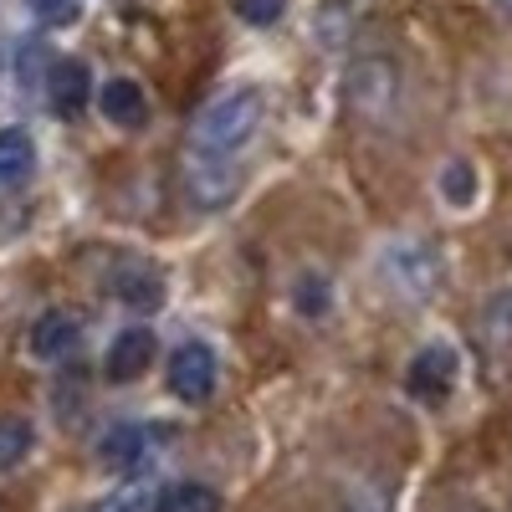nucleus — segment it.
<instances>
[{
    "label": "nucleus",
    "instance_id": "nucleus-17",
    "mask_svg": "<svg viewBox=\"0 0 512 512\" xmlns=\"http://www.w3.org/2000/svg\"><path fill=\"white\" fill-rule=\"evenodd\" d=\"M441 190H446L451 205H466V200H472V164H451L446 175H441Z\"/></svg>",
    "mask_w": 512,
    "mask_h": 512
},
{
    "label": "nucleus",
    "instance_id": "nucleus-7",
    "mask_svg": "<svg viewBox=\"0 0 512 512\" xmlns=\"http://www.w3.org/2000/svg\"><path fill=\"white\" fill-rule=\"evenodd\" d=\"M144 113H149V103H144V88H139L134 77H113L108 88H103V118H108V123L139 128Z\"/></svg>",
    "mask_w": 512,
    "mask_h": 512
},
{
    "label": "nucleus",
    "instance_id": "nucleus-2",
    "mask_svg": "<svg viewBox=\"0 0 512 512\" xmlns=\"http://www.w3.org/2000/svg\"><path fill=\"white\" fill-rule=\"evenodd\" d=\"M384 277L395 282V292L405 297H431V287L441 282V262L420 241H400L384 251Z\"/></svg>",
    "mask_w": 512,
    "mask_h": 512
},
{
    "label": "nucleus",
    "instance_id": "nucleus-18",
    "mask_svg": "<svg viewBox=\"0 0 512 512\" xmlns=\"http://www.w3.org/2000/svg\"><path fill=\"white\" fill-rule=\"evenodd\" d=\"M297 303H303V313H313V308H328L323 277H303V292H297Z\"/></svg>",
    "mask_w": 512,
    "mask_h": 512
},
{
    "label": "nucleus",
    "instance_id": "nucleus-14",
    "mask_svg": "<svg viewBox=\"0 0 512 512\" xmlns=\"http://www.w3.org/2000/svg\"><path fill=\"white\" fill-rule=\"evenodd\" d=\"M26 6L41 26H72L82 16V0H26Z\"/></svg>",
    "mask_w": 512,
    "mask_h": 512
},
{
    "label": "nucleus",
    "instance_id": "nucleus-5",
    "mask_svg": "<svg viewBox=\"0 0 512 512\" xmlns=\"http://www.w3.org/2000/svg\"><path fill=\"white\" fill-rule=\"evenodd\" d=\"M154 451V431L149 425H113V431L98 441V461L108 466V472H134V466H144Z\"/></svg>",
    "mask_w": 512,
    "mask_h": 512
},
{
    "label": "nucleus",
    "instance_id": "nucleus-4",
    "mask_svg": "<svg viewBox=\"0 0 512 512\" xmlns=\"http://www.w3.org/2000/svg\"><path fill=\"white\" fill-rule=\"evenodd\" d=\"M405 384H410V395H420V400H446L451 384H456V349H446V344L420 349L410 374H405Z\"/></svg>",
    "mask_w": 512,
    "mask_h": 512
},
{
    "label": "nucleus",
    "instance_id": "nucleus-10",
    "mask_svg": "<svg viewBox=\"0 0 512 512\" xmlns=\"http://www.w3.org/2000/svg\"><path fill=\"white\" fill-rule=\"evenodd\" d=\"M77 344V318L72 313H47L31 328V354L36 359H62Z\"/></svg>",
    "mask_w": 512,
    "mask_h": 512
},
{
    "label": "nucleus",
    "instance_id": "nucleus-13",
    "mask_svg": "<svg viewBox=\"0 0 512 512\" xmlns=\"http://www.w3.org/2000/svg\"><path fill=\"white\" fill-rule=\"evenodd\" d=\"M26 451H31V425L0 420V472H6V466H16Z\"/></svg>",
    "mask_w": 512,
    "mask_h": 512
},
{
    "label": "nucleus",
    "instance_id": "nucleus-9",
    "mask_svg": "<svg viewBox=\"0 0 512 512\" xmlns=\"http://www.w3.org/2000/svg\"><path fill=\"white\" fill-rule=\"evenodd\" d=\"M36 164V144L26 128H0V185H21Z\"/></svg>",
    "mask_w": 512,
    "mask_h": 512
},
{
    "label": "nucleus",
    "instance_id": "nucleus-15",
    "mask_svg": "<svg viewBox=\"0 0 512 512\" xmlns=\"http://www.w3.org/2000/svg\"><path fill=\"white\" fill-rule=\"evenodd\" d=\"M149 507H154V487H149V482H134V487L113 492L98 512H149Z\"/></svg>",
    "mask_w": 512,
    "mask_h": 512
},
{
    "label": "nucleus",
    "instance_id": "nucleus-19",
    "mask_svg": "<svg viewBox=\"0 0 512 512\" xmlns=\"http://www.w3.org/2000/svg\"><path fill=\"white\" fill-rule=\"evenodd\" d=\"M502 6H507V16H512V0H502Z\"/></svg>",
    "mask_w": 512,
    "mask_h": 512
},
{
    "label": "nucleus",
    "instance_id": "nucleus-6",
    "mask_svg": "<svg viewBox=\"0 0 512 512\" xmlns=\"http://www.w3.org/2000/svg\"><path fill=\"white\" fill-rule=\"evenodd\" d=\"M149 364H154V333L149 328H123L108 344V379H118V384H134Z\"/></svg>",
    "mask_w": 512,
    "mask_h": 512
},
{
    "label": "nucleus",
    "instance_id": "nucleus-1",
    "mask_svg": "<svg viewBox=\"0 0 512 512\" xmlns=\"http://www.w3.org/2000/svg\"><path fill=\"white\" fill-rule=\"evenodd\" d=\"M256 123H262V93H231L221 103H210L200 118H195V154H236L251 134H256Z\"/></svg>",
    "mask_w": 512,
    "mask_h": 512
},
{
    "label": "nucleus",
    "instance_id": "nucleus-8",
    "mask_svg": "<svg viewBox=\"0 0 512 512\" xmlns=\"http://www.w3.org/2000/svg\"><path fill=\"white\" fill-rule=\"evenodd\" d=\"M52 108L62 118H77L88 108V67L82 62H57L52 67Z\"/></svg>",
    "mask_w": 512,
    "mask_h": 512
},
{
    "label": "nucleus",
    "instance_id": "nucleus-12",
    "mask_svg": "<svg viewBox=\"0 0 512 512\" xmlns=\"http://www.w3.org/2000/svg\"><path fill=\"white\" fill-rule=\"evenodd\" d=\"M149 512H221V497L210 487H200V482H180V487L159 492Z\"/></svg>",
    "mask_w": 512,
    "mask_h": 512
},
{
    "label": "nucleus",
    "instance_id": "nucleus-11",
    "mask_svg": "<svg viewBox=\"0 0 512 512\" xmlns=\"http://www.w3.org/2000/svg\"><path fill=\"white\" fill-rule=\"evenodd\" d=\"M113 287H118V297H123L128 308H159V303H164V282H159V272H149V267L118 272Z\"/></svg>",
    "mask_w": 512,
    "mask_h": 512
},
{
    "label": "nucleus",
    "instance_id": "nucleus-3",
    "mask_svg": "<svg viewBox=\"0 0 512 512\" xmlns=\"http://www.w3.org/2000/svg\"><path fill=\"white\" fill-rule=\"evenodd\" d=\"M169 390H175L180 400H210V390H216V354H210V344H180L175 359H169Z\"/></svg>",
    "mask_w": 512,
    "mask_h": 512
},
{
    "label": "nucleus",
    "instance_id": "nucleus-16",
    "mask_svg": "<svg viewBox=\"0 0 512 512\" xmlns=\"http://www.w3.org/2000/svg\"><path fill=\"white\" fill-rule=\"evenodd\" d=\"M282 11H287V0H236V16L246 26H272Z\"/></svg>",
    "mask_w": 512,
    "mask_h": 512
}]
</instances>
